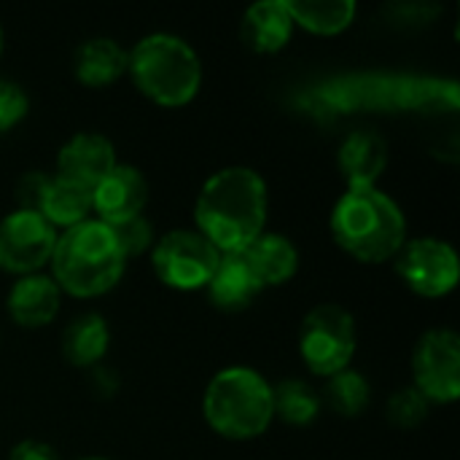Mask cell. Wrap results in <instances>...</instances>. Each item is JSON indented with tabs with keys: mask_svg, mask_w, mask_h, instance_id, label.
I'll use <instances>...</instances> for the list:
<instances>
[{
	"mask_svg": "<svg viewBox=\"0 0 460 460\" xmlns=\"http://www.w3.org/2000/svg\"><path fill=\"white\" fill-rule=\"evenodd\" d=\"M127 73L135 89L162 108L189 105L202 86L199 54L172 32L143 35L127 51Z\"/></svg>",
	"mask_w": 460,
	"mask_h": 460,
	"instance_id": "4",
	"label": "cell"
},
{
	"mask_svg": "<svg viewBox=\"0 0 460 460\" xmlns=\"http://www.w3.org/2000/svg\"><path fill=\"white\" fill-rule=\"evenodd\" d=\"M0 54H3V27H0Z\"/></svg>",
	"mask_w": 460,
	"mask_h": 460,
	"instance_id": "30",
	"label": "cell"
},
{
	"mask_svg": "<svg viewBox=\"0 0 460 460\" xmlns=\"http://www.w3.org/2000/svg\"><path fill=\"white\" fill-rule=\"evenodd\" d=\"M205 291L216 310L240 313L259 299L264 286L259 283V278L253 275V270L248 267L243 253H221L218 267H216L213 278L208 280Z\"/></svg>",
	"mask_w": 460,
	"mask_h": 460,
	"instance_id": "15",
	"label": "cell"
},
{
	"mask_svg": "<svg viewBox=\"0 0 460 460\" xmlns=\"http://www.w3.org/2000/svg\"><path fill=\"white\" fill-rule=\"evenodd\" d=\"M78 460H111V458H102V456H86V458H78Z\"/></svg>",
	"mask_w": 460,
	"mask_h": 460,
	"instance_id": "29",
	"label": "cell"
},
{
	"mask_svg": "<svg viewBox=\"0 0 460 460\" xmlns=\"http://www.w3.org/2000/svg\"><path fill=\"white\" fill-rule=\"evenodd\" d=\"M221 253L197 229H172L151 248L156 278L175 291H199L218 267Z\"/></svg>",
	"mask_w": 460,
	"mask_h": 460,
	"instance_id": "7",
	"label": "cell"
},
{
	"mask_svg": "<svg viewBox=\"0 0 460 460\" xmlns=\"http://www.w3.org/2000/svg\"><path fill=\"white\" fill-rule=\"evenodd\" d=\"M202 415L205 423L224 439H259L275 420L272 385L253 367H226L208 383Z\"/></svg>",
	"mask_w": 460,
	"mask_h": 460,
	"instance_id": "5",
	"label": "cell"
},
{
	"mask_svg": "<svg viewBox=\"0 0 460 460\" xmlns=\"http://www.w3.org/2000/svg\"><path fill=\"white\" fill-rule=\"evenodd\" d=\"M146 205L148 181L137 167L124 162H116V167L92 189V213H97V221L108 226L143 216Z\"/></svg>",
	"mask_w": 460,
	"mask_h": 460,
	"instance_id": "11",
	"label": "cell"
},
{
	"mask_svg": "<svg viewBox=\"0 0 460 460\" xmlns=\"http://www.w3.org/2000/svg\"><path fill=\"white\" fill-rule=\"evenodd\" d=\"M321 402L329 404L342 418H358L367 412V407L372 402V385L361 372L348 367V369L326 377V388L321 394Z\"/></svg>",
	"mask_w": 460,
	"mask_h": 460,
	"instance_id": "23",
	"label": "cell"
},
{
	"mask_svg": "<svg viewBox=\"0 0 460 460\" xmlns=\"http://www.w3.org/2000/svg\"><path fill=\"white\" fill-rule=\"evenodd\" d=\"M294 22L286 0H259L245 8L240 19V38L256 54H275L288 46Z\"/></svg>",
	"mask_w": 460,
	"mask_h": 460,
	"instance_id": "16",
	"label": "cell"
},
{
	"mask_svg": "<svg viewBox=\"0 0 460 460\" xmlns=\"http://www.w3.org/2000/svg\"><path fill=\"white\" fill-rule=\"evenodd\" d=\"M27 111H30L27 92L16 81L0 78V132H8L16 124H22Z\"/></svg>",
	"mask_w": 460,
	"mask_h": 460,
	"instance_id": "26",
	"label": "cell"
},
{
	"mask_svg": "<svg viewBox=\"0 0 460 460\" xmlns=\"http://www.w3.org/2000/svg\"><path fill=\"white\" fill-rule=\"evenodd\" d=\"M59 345L70 367L92 369L105 358L111 348V326L100 313H81L65 326Z\"/></svg>",
	"mask_w": 460,
	"mask_h": 460,
	"instance_id": "19",
	"label": "cell"
},
{
	"mask_svg": "<svg viewBox=\"0 0 460 460\" xmlns=\"http://www.w3.org/2000/svg\"><path fill=\"white\" fill-rule=\"evenodd\" d=\"M334 243L361 264H383L407 243V218L383 189H345L332 210Z\"/></svg>",
	"mask_w": 460,
	"mask_h": 460,
	"instance_id": "3",
	"label": "cell"
},
{
	"mask_svg": "<svg viewBox=\"0 0 460 460\" xmlns=\"http://www.w3.org/2000/svg\"><path fill=\"white\" fill-rule=\"evenodd\" d=\"M270 191L264 178L245 164H232L213 172L194 202L197 232L218 253L245 251L267 232Z\"/></svg>",
	"mask_w": 460,
	"mask_h": 460,
	"instance_id": "1",
	"label": "cell"
},
{
	"mask_svg": "<svg viewBox=\"0 0 460 460\" xmlns=\"http://www.w3.org/2000/svg\"><path fill=\"white\" fill-rule=\"evenodd\" d=\"M38 213L54 226V229H70L92 218V189L78 186L73 181H65L59 175H51L46 183V191L40 197Z\"/></svg>",
	"mask_w": 460,
	"mask_h": 460,
	"instance_id": "20",
	"label": "cell"
},
{
	"mask_svg": "<svg viewBox=\"0 0 460 460\" xmlns=\"http://www.w3.org/2000/svg\"><path fill=\"white\" fill-rule=\"evenodd\" d=\"M259 283L267 286H283L288 283L299 270V251L296 245L280 234V232H261L245 251H240Z\"/></svg>",
	"mask_w": 460,
	"mask_h": 460,
	"instance_id": "17",
	"label": "cell"
},
{
	"mask_svg": "<svg viewBox=\"0 0 460 460\" xmlns=\"http://www.w3.org/2000/svg\"><path fill=\"white\" fill-rule=\"evenodd\" d=\"M59 305H62V291L51 280V275L43 272L16 278L5 294V310L11 321L22 329L49 326L57 318Z\"/></svg>",
	"mask_w": 460,
	"mask_h": 460,
	"instance_id": "13",
	"label": "cell"
},
{
	"mask_svg": "<svg viewBox=\"0 0 460 460\" xmlns=\"http://www.w3.org/2000/svg\"><path fill=\"white\" fill-rule=\"evenodd\" d=\"M57 229L35 210H11L0 218V270L8 275L40 272L57 245Z\"/></svg>",
	"mask_w": 460,
	"mask_h": 460,
	"instance_id": "10",
	"label": "cell"
},
{
	"mask_svg": "<svg viewBox=\"0 0 460 460\" xmlns=\"http://www.w3.org/2000/svg\"><path fill=\"white\" fill-rule=\"evenodd\" d=\"M116 148L100 132H78L65 140L57 154V172L65 181L78 186L94 189L113 167H116Z\"/></svg>",
	"mask_w": 460,
	"mask_h": 460,
	"instance_id": "12",
	"label": "cell"
},
{
	"mask_svg": "<svg viewBox=\"0 0 460 460\" xmlns=\"http://www.w3.org/2000/svg\"><path fill=\"white\" fill-rule=\"evenodd\" d=\"M111 229H113V234H116V240H119L127 259L140 256L148 248H154V226H151V221L146 216H135V218L121 221V224L111 226Z\"/></svg>",
	"mask_w": 460,
	"mask_h": 460,
	"instance_id": "25",
	"label": "cell"
},
{
	"mask_svg": "<svg viewBox=\"0 0 460 460\" xmlns=\"http://www.w3.org/2000/svg\"><path fill=\"white\" fill-rule=\"evenodd\" d=\"M294 27H302L315 35H340L345 32L358 13L356 0H286Z\"/></svg>",
	"mask_w": 460,
	"mask_h": 460,
	"instance_id": "21",
	"label": "cell"
},
{
	"mask_svg": "<svg viewBox=\"0 0 460 460\" xmlns=\"http://www.w3.org/2000/svg\"><path fill=\"white\" fill-rule=\"evenodd\" d=\"M412 388L429 404H453L460 396V337L453 329L426 332L412 350Z\"/></svg>",
	"mask_w": 460,
	"mask_h": 460,
	"instance_id": "8",
	"label": "cell"
},
{
	"mask_svg": "<svg viewBox=\"0 0 460 460\" xmlns=\"http://www.w3.org/2000/svg\"><path fill=\"white\" fill-rule=\"evenodd\" d=\"M356 318L345 307L323 302L302 318L299 356L313 375L332 377L348 369L356 356Z\"/></svg>",
	"mask_w": 460,
	"mask_h": 460,
	"instance_id": "6",
	"label": "cell"
},
{
	"mask_svg": "<svg viewBox=\"0 0 460 460\" xmlns=\"http://www.w3.org/2000/svg\"><path fill=\"white\" fill-rule=\"evenodd\" d=\"M73 73L89 89H102L127 73V49L105 35L84 40L73 54Z\"/></svg>",
	"mask_w": 460,
	"mask_h": 460,
	"instance_id": "18",
	"label": "cell"
},
{
	"mask_svg": "<svg viewBox=\"0 0 460 460\" xmlns=\"http://www.w3.org/2000/svg\"><path fill=\"white\" fill-rule=\"evenodd\" d=\"M127 261L113 229L97 218L59 232L49 259L51 280L75 299L102 296L116 288Z\"/></svg>",
	"mask_w": 460,
	"mask_h": 460,
	"instance_id": "2",
	"label": "cell"
},
{
	"mask_svg": "<svg viewBox=\"0 0 460 460\" xmlns=\"http://www.w3.org/2000/svg\"><path fill=\"white\" fill-rule=\"evenodd\" d=\"M337 167L348 183V189H369L377 186L380 175L388 167V143L375 129L350 132L337 151Z\"/></svg>",
	"mask_w": 460,
	"mask_h": 460,
	"instance_id": "14",
	"label": "cell"
},
{
	"mask_svg": "<svg viewBox=\"0 0 460 460\" xmlns=\"http://www.w3.org/2000/svg\"><path fill=\"white\" fill-rule=\"evenodd\" d=\"M49 172L43 170H30L19 178L16 183V210H35L40 208V197L46 191V183H49Z\"/></svg>",
	"mask_w": 460,
	"mask_h": 460,
	"instance_id": "27",
	"label": "cell"
},
{
	"mask_svg": "<svg viewBox=\"0 0 460 460\" xmlns=\"http://www.w3.org/2000/svg\"><path fill=\"white\" fill-rule=\"evenodd\" d=\"M272 410L275 418L288 426H310L321 415L323 402L310 383L294 377L272 385Z\"/></svg>",
	"mask_w": 460,
	"mask_h": 460,
	"instance_id": "22",
	"label": "cell"
},
{
	"mask_svg": "<svg viewBox=\"0 0 460 460\" xmlns=\"http://www.w3.org/2000/svg\"><path fill=\"white\" fill-rule=\"evenodd\" d=\"M8 460H59L54 447L46 445V442H38V439H22L19 445L11 447Z\"/></svg>",
	"mask_w": 460,
	"mask_h": 460,
	"instance_id": "28",
	"label": "cell"
},
{
	"mask_svg": "<svg viewBox=\"0 0 460 460\" xmlns=\"http://www.w3.org/2000/svg\"><path fill=\"white\" fill-rule=\"evenodd\" d=\"M429 407L431 404L412 385H407V388H399L396 394H391V399L385 404V415H388V423L396 429H415L429 418Z\"/></svg>",
	"mask_w": 460,
	"mask_h": 460,
	"instance_id": "24",
	"label": "cell"
},
{
	"mask_svg": "<svg viewBox=\"0 0 460 460\" xmlns=\"http://www.w3.org/2000/svg\"><path fill=\"white\" fill-rule=\"evenodd\" d=\"M396 275L402 283L426 299L447 296L460 278V261L456 248L439 237H415L402 245L394 256Z\"/></svg>",
	"mask_w": 460,
	"mask_h": 460,
	"instance_id": "9",
	"label": "cell"
}]
</instances>
